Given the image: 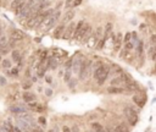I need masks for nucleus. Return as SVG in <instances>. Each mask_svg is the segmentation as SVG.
<instances>
[{
	"mask_svg": "<svg viewBox=\"0 0 156 132\" xmlns=\"http://www.w3.org/2000/svg\"><path fill=\"white\" fill-rule=\"evenodd\" d=\"M108 73H110V68H108V66L100 65L94 70V77H95V80L98 81L99 85H103V83L105 82V80L107 78Z\"/></svg>",
	"mask_w": 156,
	"mask_h": 132,
	"instance_id": "obj_1",
	"label": "nucleus"
},
{
	"mask_svg": "<svg viewBox=\"0 0 156 132\" xmlns=\"http://www.w3.org/2000/svg\"><path fill=\"white\" fill-rule=\"evenodd\" d=\"M90 28V26L88 25V23H85L84 21H80V22L77 25V27H76V32H74V39H77V40H83V38H84V36L87 34V32H88V30Z\"/></svg>",
	"mask_w": 156,
	"mask_h": 132,
	"instance_id": "obj_2",
	"label": "nucleus"
},
{
	"mask_svg": "<svg viewBox=\"0 0 156 132\" xmlns=\"http://www.w3.org/2000/svg\"><path fill=\"white\" fill-rule=\"evenodd\" d=\"M125 115L127 117L128 122H129L132 126H135L138 124V120H139V116H138V113L132 108V107H126L125 108Z\"/></svg>",
	"mask_w": 156,
	"mask_h": 132,
	"instance_id": "obj_3",
	"label": "nucleus"
},
{
	"mask_svg": "<svg viewBox=\"0 0 156 132\" xmlns=\"http://www.w3.org/2000/svg\"><path fill=\"white\" fill-rule=\"evenodd\" d=\"M90 68H92V61L84 60L83 64H82V67H80V71H79V77H80V80H85L88 76H89Z\"/></svg>",
	"mask_w": 156,
	"mask_h": 132,
	"instance_id": "obj_4",
	"label": "nucleus"
},
{
	"mask_svg": "<svg viewBox=\"0 0 156 132\" xmlns=\"http://www.w3.org/2000/svg\"><path fill=\"white\" fill-rule=\"evenodd\" d=\"M60 15H61V12H60V11H55L48 20H45V21H44V22H46V30H50L52 26H55V25H56V22L59 21Z\"/></svg>",
	"mask_w": 156,
	"mask_h": 132,
	"instance_id": "obj_5",
	"label": "nucleus"
},
{
	"mask_svg": "<svg viewBox=\"0 0 156 132\" xmlns=\"http://www.w3.org/2000/svg\"><path fill=\"white\" fill-rule=\"evenodd\" d=\"M76 25H74L73 22H71L69 25V27L65 30V33H64V38L65 39H70L72 36H74V32H76Z\"/></svg>",
	"mask_w": 156,
	"mask_h": 132,
	"instance_id": "obj_6",
	"label": "nucleus"
},
{
	"mask_svg": "<svg viewBox=\"0 0 156 132\" xmlns=\"http://www.w3.org/2000/svg\"><path fill=\"white\" fill-rule=\"evenodd\" d=\"M122 42H123V37H122V33H117V36L113 38V50L115 52H120Z\"/></svg>",
	"mask_w": 156,
	"mask_h": 132,
	"instance_id": "obj_7",
	"label": "nucleus"
},
{
	"mask_svg": "<svg viewBox=\"0 0 156 132\" xmlns=\"http://www.w3.org/2000/svg\"><path fill=\"white\" fill-rule=\"evenodd\" d=\"M10 38L12 40H15V42H18V40H22L24 38V33L22 31H20V30H15V31H12L11 34H10Z\"/></svg>",
	"mask_w": 156,
	"mask_h": 132,
	"instance_id": "obj_8",
	"label": "nucleus"
},
{
	"mask_svg": "<svg viewBox=\"0 0 156 132\" xmlns=\"http://www.w3.org/2000/svg\"><path fill=\"white\" fill-rule=\"evenodd\" d=\"M121 58H123V59H125L126 61H128V62H132V61L134 60V56H133L132 52H131V50H127V49H123V50H122Z\"/></svg>",
	"mask_w": 156,
	"mask_h": 132,
	"instance_id": "obj_9",
	"label": "nucleus"
},
{
	"mask_svg": "<svg viewBox=\"0 0 156 132\" xmlns=\"http://www.w3.org/2000/svg\"><path fill=\"white\" fill-rule=\"evenodd\" d=\"M135 49H137L138 56L141 59V61H143V58H144V45H143V42H141V40H138L137 45H135Z\"/></svg>",
	"mask_w": 156,
	"mask_h": 132,
	"instance_id": "obj_10",
	"label": "nucleus"
},
{
	"mask_svg": "<svg viewBox=\"0 0 156 132\" xmlns=\"http://www.w3.org/2000/svg\"><path fill=\"white\" fill-rule=\"evenodd\" d=\"M107 92L110 93V94H121V93H123V92H125V89L122 88V87L111 86V87H108V88H107Z\"/></svg>",
	"mask_w": 156,
	"mask_h": 132,
	"instance_id": "obj_11",
	"label": "nucleus"
},
{
	"mask_svg": "<svg viewBox=\"0 0 156 132\" xmlns=\"http://www.w3.org/2000/svg\"><path fill=\"white\" fill-rule=\"evenodd\" d=\"M82 59H78V60H74L73 61V72H79L80 71V67H82V64H83Z\"/></svg>",
	"mask_w": 156,
	"mask_h": 132,
	"instance_id": "obj_12",
	"label": "nucleus"
},
{
	"mask_svg": "<svg viewBox=\"0 0 156 132\" xmlns=\"http://www.w3.org/2000/svg\"><path fill=\"white\" fill-rule=\"evenodd\" d=\"M133 100H134V103L137 104V105H138L139 108H143V107H144V104H145L144 98H141L140 95H134V97H133Z\"/></svg>",
	"mask_w": 156,
	"mask_h": 132,
	"instance_id": "obj_13",
	"label": "nucleus"
},
{
	"mask_svg": "<svg viewBox=\"0 0 156 132\" xmlns=\"http://www.w3.org/2000/svg\"><path fill=\"white\" fill-rule=\"evenodd\" d=\"M64 33H65V27H64V25H60L55 30V33H54V36H55V38H60V37L64 36Z\"/></svg>",
	"mask_w": 156,
	"mask_h": 132,
	"instance_id": "obj_14",
	"label": "nucleus"
},
{
	"mask_svg": "<svg viewBox=\"0 0 156 132\" xmlns=\"http://www.w3.org/2000/svg\"><path fill=\"white\" fill-rule=\"evenodd\" d=\"M29 108L31 109H33L34 112H43L44 110V107L43 105H40V104H38V103H34V102H32V103H29Z\"/></svg>",
	"mask_w": 156,
	"mask_h": 132,
	"instance_id": "obj_15",
	"label": "nucleus"
},
{
	"mask_svg": "<svg viewBox=\"0 0 156 132\" xmlns=\"http://www.w3.org/2000/svg\"><path fill=\"white\" fill-rule=\"evenodd\" d=\"M111 32H112V25H111V23H107L106 27H105V32H104V38H103V39L106 40L108 37H110Z\"/></svg>",
	"mask_w": 156,
	"mask_h": 132,
	"instance_id": "obj_16",
	"label": "nucleus"
},
{
	"mask_svg": "<svg viewBox=\"0 0 156 132\" xmlns=\"http://www.w3.org/2000/svg\"><path fill=\"white\" fill-rule=\"evenodd\" d=\"M10 110L12 113H15V114H18V113H22V112H27L26 108L22 107V105H13L10 108Z\"/></svg>",
	"mask_w": 156,
	"mask_h": 132,
	"instance_id": "obj_17",
	"label": "nucleus"
},
{
	"mask_svg": "<svg viewBox=\"0 0 156 132\" xmlns=\"http://www.w3.org/2000/svg\"><path fill=\"white\" fill-rule=\"evenodd\" d=\"M23 99H24L26 102H28V103H32V102L36 100V97H34V94L26 92V93H23Z\"/></svg>",
	"mask_w": 156,
	"mask_h": 132,
	"instance_id": "obj_18",
	"label": "nucleus"
},
{
	"mask_svg": "<svg viewBox=\"0 0 156 132\" xmlns=\"http://www.w3.org/2000/svg\"><path fill=\"white\" fill-rule=\"evenodd\" d=\"M149 56L153 61H156V47H150L149 49Z\"/></svg>",
	"mask_w": 156,
	"mask_h": 132,
	"instance_id": "obj_19",
	"label": "nucleus"
},
{
	"mask_svg": "<svg viewBox=\"0 0 156 132\" xmlns=\"http://www.w3.org/2000/svg\"><path fill=\"white\" fill-rule=\"evenodd\" d=\"M113 132H128V128L125 126L123 124H120L113 128Z\"/></svg>",
	"mask_w": 156,
	"mask_h": 132,
	"instance_id": "obj_20",
	"label": "nucleus"
},
{
	"mask_svg": "<svg viewBox=\"0 0 156 132\" xmlns=\"http://www.w3.org/2000/svg\"><path fill=\"white\" fill-rule=\"evenodd\" d=\"M92 127H93V130L95 131V132H104V127L101 126L100 124H98V122H93L92 124Z\"/></svg>",
	"mask_w": 156,
	"mask_h": 132,
	"instance_id": "obj_21",
	"label": "nucleus"
},
{
	"mask_svg": "<svg viewBox=\"0 0 156 132\" xmlns=\"http://www.w3.org/2000/svg\"><path fill=\"white\" fill-rule=\"evenodd\" d=\"M12 60L20 62V60H21V55H20V52H17V50H13L12 52Z\"/></svg>",
	"mask_w": 156,
	"mask_h": 132,
	"instance_id": "obj_22",
	"label": "nucleus"
},
{
	"mask_svg": "<svg viewBox=\"0 0 156 132\" xmlns=\"http://www.w3.org/2000/svg\"><path fill=\"white\" fill-rule=\"evenodd\" d=\"M73 16H74V12H73V11H69V12L66 13L65 18H64V22H66V21H70V20H72V18H73Z\"/></svg>",
	"mask_w": 156,
	"mask_h": 132,
	"instance_id": "obj_23",
	"label": "nucleus"
},
{
	"mask_svg": "<svg viewBox=\"0 0 156 132\" xmlns=\"http://www.w3.org/2000/svg\"><path fill=\"white\" fill-rule=\"evenodd\" d=\"M132 40V33H126V36H125V38H123V43H128V42H131Z\"/></svg>",
	"mask_w": 156,
	"mask_h": 132,
	"instance_id": "obj_24",
	"label": "nucleus"
},
{
	"mask_svg": "<svg viewBox=\"0 0 156 132\" xmlns=\"http://www.w3.org/2000/svg\"><path fill=\"white\" fill-rule=\"evenodd\" d=\"M150 47H156V34H153L150 37Z\"/></svg>",
	"mask_w": 156,
	"mask_h": 132,
	"instance_id": "obj_25",
	"label": "nucleus"
},
{
	"mask_svg": "<svg viewBox=\"0 0 156 132\" xmlns=\"http://www.w3.org/2000/svg\"><path fill=\"white\" fill-rule=\"evenodd\" d=\"M3 67H5V68H9V67H11V61L10 60H3Z\"/></svg>",
	"mask_w": 156,
	"mask_h": 132,
	"instance_id": "obj_26",
	"label": "nucleus"
},
{
	"mask_svg": "<svg viewBox=\"0 0 156 132\" xmlns=\"http://www.w3.org/2000/svg\"><path fill=\"white\" fill-rule=\"evenodd\" d=\"M112 68H113V72L115 73H121L122 72V68L120 66H117V65H112Z\"/></svg>",
	"mask_w": 156,
	"mask_h": 132,
	"instance_id": "obj_27",
	"label": "nucleus"
},
{
	"mask_svg": "<svg viewBox=\"0 0 156 132\" xmlns=\"http://www.w3.org/2000/svg\"><path fill=\"white\" fill-rule=\"evenodd\" d=\"M46 55H48V53H46V52H42V53H40V55H39L40 60H45L46 59Z\"/></svg>",
	"mask_w": 156,
	"mask_h": 132,
	"instance_id": "obj_28",
	"label": "nucleus"
},
{
	"mask_svg": "<svg viewBox=\"0 0 156 132\" xmlns=\"http://www.w3.org/2000/svg\"><path fill=\"white\" fill-rule=\"evenodd\" d=\"M50 67L51 68H55L56 67V61L55 60H50Z\"/></svg>",
	"mask_w": 156,
	"mask_h": 132,
	"instance_id": "obj_29",
	"label": "nucleus"
},
{
	"mask_svg": "<svg viewBox=\"0 0 156 132\" xmlns=\"http://www.w3.org/2000/svg\"><path fill=\"white\" fill-rule=\"evenodd\" d=\"M31 132H43V130L40 128V127H33Z\"/></svg>",
	"mask_w": 156,
	"mask_h": 132,
	"instance_id": "obj_30",
	"label": "nucleus"
},
{
	"mask_svg": "<svg viewBox=\"0 0 156 132\" xmlns=\"http://www.w3.org/2000/svg\"><path fill=\"white\" fill-rule=\"evenodd\" d=\"M70 76H71L70 71H67V72H66V75H65V81H66V82H69V80H70Z\"/></svg>",
	"mask_w": 156,
	"mask_h": 132,
	"instance_id": "obj_31",
	"label": "nucleus"
},
{
	"mask_svg": "<svg viewBox=\"0 0 156 132\" xmlns=\"http://www.w3.org/2000/svg\"><path fill=\"white\" fill-rule=\"evenodd\" d=\"M80 3H82V0H74V1H73V5H72V6H78Z\"/></svg>",
	"mask_w": 156,
	"mask_h": 132,
	"instance_id": "obj_32",
	"label": "nucleus"
},
{
	"mask_svg": "<svg viewBox=\"0 0 156 132\" xmlns=\"http://www.w3.org/2000/svg\"><path fill=\"white\" fill-rule=\"evenodd\" d=\"M38 120H39V122H40V124H42V125H43V126H44V125L46 124V122H45V119H44V117H39V119H38Z\"/></svg>",
	"mask_w": 156,
	"mask_h": 132,
	"instance_id": "obj_33",
	"label": "nucleus"
},
{
	"mask_svg": "<svg viewBox=\"0 0 156 132\" xmlns=\"http://www.w3.org/2000/svg\"><path fill=\"white\" fill-rule=\"evenodd\" d=\"M62 132H71V130L67 127V126H64V127H62Z\"/></svg>",
	"mask_w": 156,
	"mask_h": 132,
	"instance_id": "obj_34",
	"label": "nucleus"
},
{
	"mask_svg": "<svg viewBox=\"0 0 156 132\" xmlns=\"http://www.w3.org/2000/svg\"><path fill=\"white\" fill-rule=\"evenodd\" d=\"M11 73H12V75H17V73H18V68H12Z\"/></svg>",
	"mask_w": 156,
	"mask_h": 132,
	"instance_id": "obj_35",
	"label": "nucleus"
},
{
	"mask_svg": "<svg viewBox=\"0 0 156 132\" xmlns=\"http://www.w3.org/2000/svg\"><path fill=\"white\" fill-rule=\"evenodd\" d=\"M5 83H6L5 78L4 77H0V85H5Z\"/></svg>",
	"mask_w": 156,
	"mask_h": 132,
	"instance_id": "obj_36",
	"label": "nucleus"
},
{
	"mask_svg": "<svg viewBox=\"0 0 156 132\" xmlns=\"http://www.w3.org/2000/svg\"><path fill=\"white\" fill-rule=\"evenodd\" d=\"M51 94H52L51 89H48V91H46V95H51Z\"/></svg>",
	"mask_w": 156,
	"mask_h": 132,
	"instance_id": "obj_37",
	"label": "nucleus"
},
{
	"mask_svg": "<svg viewBox=\"0 0 156 132\" xmlns=\"http://www.w3.org/2000/svg\"><path fill=\"white\" fill-rule=\"evenodd\" d=\"M72 131H73V132H79V131H78V127H77V126H76V127H74V128H73Z\"/></svg>",
	"mask_w": 156,
	"mask_h": 132,
	"instance_id": "obj_38",
	"label": "nucleus"
},
{
	"mask_svg": "<svg viewBox=\"0 0 156 132\" xmlns=\"http://www.w3.org/2000/svg\"><path fill=\"white\" fill-rule=\"evenodd\" d=\"M15 132H22V131H21V130H20L18 127H15Z\"/></svg>",
	"mask_w": 156,
	"mask_h": 132,
	"instance_id": "obj_39",
	"label": "nucleus"
},
{
	"mask_svg": "<svg viewBox=\"0 0 156 132\" xmlns=\"http://www.w3.org/2000/svg\"><path fill=\"white\" fill-rule=\"evenodd\" d=\"M46 82H51V78L50 77H46Z\"/></svg>",
	"mask_w": 156,
	"mask_h": 132,
	"instance_id": "obj_40",
	"label": "nucleus"
},
{
	"mask_svg": "<svg viewBox=\"0 0 156 132\" xmlns=\"http://www.w3.org/2000/svg\"><path fill=\"white\" fill-rule=\"evenodd\" d=\"M3 34V28H1V26H0V36Z\"/></svg>",
	"mask_w": 156,
	"mask_h": 132,
	"instance_id": "obj_41",
	"label": "nucleus"
},
{
	"mask_svg": "<svg viewBox=\"0 0 156 132\" xmlns=\"http://www.w3.org/2000/svg\"><path fill=\"white\" fill-rule=\"evenodd\" d=\"M49 132H54V131H52V130H50V131H49Z\"/></svg>",
	"mask_w": 156,
	"mask_h": 132,
	"instance_id": "obj_42",
	"label": "nucleus"
},
{
	"mask_svg": "<svg viewBox=\"0 0 156 132\" xmlns=\"http://www.w3.org/2000/svg\"><path fill=\"white\" fill-rule=\"evenodd\" d=\"M0 61H1V56H0Z\"/></svg>",
	"mask_w": 156,
	"mask_h": 132,
	"instance_id": "obj_43",
	"label": "nucleus"
}]
</instances>
